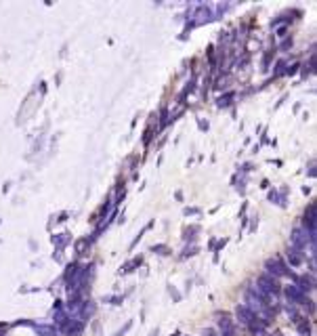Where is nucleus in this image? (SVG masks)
Instances as JSON below:
<instances>
[{
    "label": "nucleus",
    "mask_w": 317,
    "mask_h": 336,
    "mask_svg": "<svg viewBox=\"0 0 317 336\" xmlns=\"http://www.w3.org/2000/svg\"><path fill=\"white\" fill-rule=\"evenodd\" d=\"M256 286H258L260 290H263L267 296H273V294L280 292V284H277V279H275V277H271L269 273H263V275L258 277Z\"/></svg>",
    "instance_id": "f257e3e1"
},
{
    "label": "nucleus",
    "mask_w": 317,
    "mask_h": 336,
    "mask_svg": "<svg viewBox=\"0 0 317 336\" xmlns=\"http://www.w3.org/2000/svg\"><path fill=\"white\" fill-rule=\"evenodd\" d=\"M265 267H267V273H269V275L275 277V279H277V277H284V275H290L288 267H286V265H284L280 259H269Z\"/></svg>",
    "instance_id": "f03ea898"
},
{
    "label": "nucleus",
    "mask_w": 317,
    "mask_h": 336,
    "mask_svg": "<svg viewBox=\"0 0 317 336\" xmlns=\"http://www.w3.org/2000/svg\"><path fill=\"white\" fill-rule=\"evenodd\" d=\"M286 296H288V301L294 303V305H307V303H309V301H307V294L300 290L296 284H292V286L286 288Z\"/></svg>",
    "instance_id": "7ed1b4c3"
},
{
    "label": "nucleus",
    "mask_w": 317,
    "mask_h": 336,
    "mask_svg": "<svg viewBox=\"0 0 317 336\" xmlns=\"http://www.w3.org/2000/svg\"><path fill=\"white\" fill-rule=\"evenodd\" d=\"M235 313H237V319H240V322H242L244 326H250V324L254 322V319H256V315L252 313V311H250L248 307H246V305H240V307H237V311H235Z\"/></svg>",
    "instance_id": "20e7f679"
},
{
    "label": "nucleus",
    "mask_w": 317,
    "mask_h": 336,
    "mask_svg": "<svg viewBox=\"0 0 317 336\" xmlns=\"http://www.w3.org/2000/svg\"><path fill=\"white\" fill-rule=\"evenodd\" d=\"M296 286H298L300 290H303V292L307 294V292H311L313 288H315V282H313V277L303 275V277H298V279H296Z\"/></svg>",
    "instance_id": "39448f33"
},
{
    "label": "nucleus",
    "mask_w": 317,
    "mask_h": 336,
    "mask_svg": "<svg viewBox=\"0 0 317 336\" xmlns=\"http://www.w3.org/2000/svg\"><path fill=\"white\" fill-rule=\"evenodd\" d=\"M288 259H290V265H292V267H298V265L303 263V256L298 254V250H292V252H288Z\"/></svg>",
    "instance_id": "423d86ee"
},
{
    "label": "nucleus",
    "mask_w": 317,
    "mask_h": 336,
    "mask_svg": "<svg viewBox=\"0 0 317 336\" xmlns=\"http://www.w3.org/2000/svg\"><path fill=\"white\" fill-rule=\"evenodd\" d=\"M130 326H132V322H128V324H126V326L122 328V330H118V332H116L114 336H124L126 332H128V330H130Z\"/></svg>",
    "instance_id": "0eeeda50"
},
{
    "label": "nucleus",
    "mask_w": 317,
    "mask_h": 336,
    "mask_svg": "<svg viewBox=\"0 0 317 336\" xmlns=\"http://www.w3.org/2000/svg\"><path fill=\"white\" fill-rule=\"evenodd\" d=\"M152 336H158V330H156V332H154V334H152Z\"/></svg>",
    "instance_id": "6e6552de"
}]
</instances>
